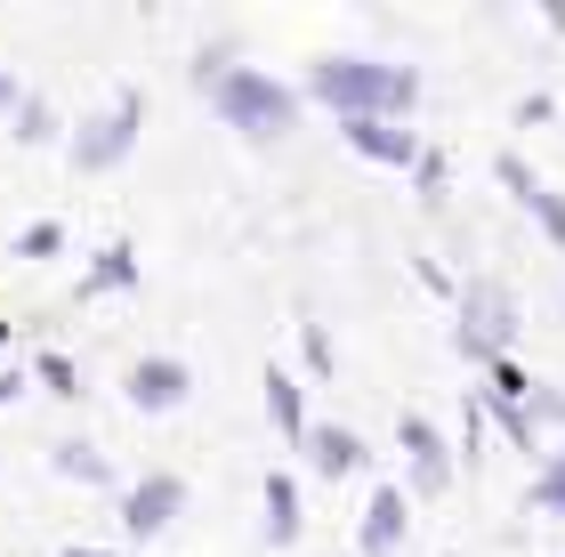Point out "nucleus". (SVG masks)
I'll return each instance as SVG.
<instances>
[{"label":"nucleus","instance_id":"24","mask_svg":"<svg viewBox=\"0 0 565 557\" xmlns=\"http://www.w3.org/2000/svg\"><path fill=\"white\" fill-rule=\"evenodd\" d=\"M533 420H565V388H550V379H533Z\"/></svg>","mask_w":565,"mask_h":557},{"label":"nucleus","instance_id":"12","mask_svg":"<svg viewBox=\"0 0 565 557\" xmlns=\"http://www.w3.org/2000/svg\"><path fill=\"white\" fill-rule=\"evenodd\" d=\"M267 542H275V549L299 542V485H291L282 469H267Z\"/></svg>","mask_w":565,"mask_h":557},{"label":"nucleus","instance_id":"11","mask_svg":"<svg viewBox=\"0 0 565 557\" xmlns=\"http://www.w3.org/2000/svg\"><path fill=\"white\" fill-rule=\"evenodd\" d=\"M267 420H275V437L282 444H307V428H316V420H307V404H299V379L291 372H267Z\"/></svg>","mask_w":565,"mask_h":557},{"label":"nucleus","instance_id":"22","mask_svg":"<svg viewBox=\"0 0 565 557\" xmlns=\"http://www.w3.org/2000/svg\"><path fill=\"white\" fill-rule=\"evenodd\" d=\"M460 461H484V396H469V404H460Z\"/></svg>","mask_w":565,"mask_h":557},{"label":"nucleus","instance_id":"21","mask_svg":"<svg viewBox=\"0 0 565 557\" xmlns=\"http://www.w3.org/2000/svg\"><path fill=\"white\" fill-rule=\"evenodd\" d=\"M525 211H533V226H542V235L565 250V194H557V186H542V194L525 202Z\"/></svg>","mask_w":565,"mask_h":557},{"label":"nucleus","instance_id":"10","mask_svg":"<svg viewBox=\"0 0 565 557\" xmlns=\"http://www.w3.org/2000/svg\"><path fill=\"white\" fill-rule=\"evenodd\" d=\"M307 469H316V476H355V469H364L372 461V452H364V437H355V428H340V420H323V428H307Z\"/></svg>","mask_w":565,"mask_h":557},{"label":"nucleus","instance_id":"28","mask_svg":"<svg viewBox=\"0 0 565 557\" xmlns=\"http://www.w3.org/2000/svg\"><path fill=\"white\" fill-rule=\"evenodd\" d=\"M57 557H114V549H57Z\"/></svg>","mask_w":565,"mask_h":557},{"label":"nucleus","instance_id":"20","mask_svg":"<svg viewBox=\"0 0 565 557\" xmlns=\"http://www.w3.org/2000/svg\"><path fill=\"white\" fill-rule=\"evenodd\" d=\"M445 179H452V162L436 154V146H420V162H413V186H420V202H445Z\"/></svg>","mask_w":565,"mask_h":557},{"label":"nucleus","instance_id":"18","mask_svg":"<svg viewBox=\"0 0 565 557\" xmlns=\"http://www.w3.org/2000/svg\"><path fill=\"white\" fill-rule=\"evenodd\" d=\"M57 250H65V226H57V218H33V226L17 235V259H57Z\"/></svg>","mask_w":565,"mask_h":557},{"label":"nucleus","instance_id":"8","mask_svg":"<svg viewBox=\"0 0 565 557\" xmlns=\"http://www.w3.org/2000/svg\"><path fill=\"white\" fill-rule=\"evenodd\" d=\"M121 388H130L138 413H178V404H186V388H194V372L178 364V356H138Z\"/></svg>","mask_w":565,"mask_h":557},{"label":"nucleus","instance_id":"4","mask_svg":"<svg viewBox=\"0 0 565 557\" xmlns=\"http://www.w3.org/2000/svg\"><path fill=\"white\" fill-rule=\"evenodd\" d=\"M138 121H146V97L121 89L106 114H89L82 130H73V170H114V162L138 146Z\"/></svg>","mask_w":565,"mask_h":557},{"label":"nucleus","instance_id":"27","mask_svg":"<svg viewBox=\"0 0 565 557\" xmlns=\"http://www.w3.org/2000/svg\"><path fill=\"white\" fill-rule=\"evenodd\" d=\"M24 106V97H17V82H9V73H0V114H17Z\"/></svg>","mask_w":565,"mask_h":557},{"label":"nucleus","instance_id":"15","mask_svg":"<svg viewBox=\"0 0 565 557\" xmlns=\"http://www.w3.org/2000/svg\"><path fill=\"white\" fill-rule=\"evenodd\" d=\"M525 510H542V517H565V452H550V461L533 469V485H525Z\"/></svg>","mask_w":565,"mask_h":557},{"label":"nucleus","instance_id":"3","mask_svg":"<svg viewBox=\"0 0 565 557\" xmlns=\"http://www.w3.org/2000/svg\"><path fill=\"white\" fill-rule=\"evenodd\" d=\"M509 340H518V291L493 283V275H469L460 283V323H452V347L469 356L477 372H493L509 356Z\"/></svg>","mask_w":565,"mask_h":557},{"label":"nucleus","instance_id":"1","mask_svg":"<svg viewBox=\"0 0 565 557\" xmlns=\"http://www.w3.org/2000/svg\"><path fill=\"white\" fill-rule=\"evenodd\" d=\"M307 97H323L340 121H404L420 106V73L380 65V57H316L307 65Z\"/></svg>","mask_w":565,"mask_h":557},{"label":"nucleus","instance_id":"2","mask_svg":"<svg viewBox=\"0 0 565 557\" xmlns=\"http://www.w3.org/2000/svg\"><path fill=\"white\" fill-rule=\"evenodd\" d=\"M202 89H211V106L235 121L243 138H259V146H275V138L299 121V89L275 82V73H259V65H218Z\"/></svg>","mask_w":565,"mask_h":557},{"label":"nucleus","instance_id":"6","mask_svg":"<svg viewBox=\"0 0 565 557\" xmlns=\"http://www.w3.org/2000/svg\"><path fill=\"white\" fill-rule=\"evenodd\" d=\"M178 510H186V476H170V469H153V476H138V485L121 493V525H130V542L170 534Z\"/></svg>","mask_w":565,"mask_h":557},{"label":"nucleus","instance_id":"25","mask_svg":"<svg viewBox=\"0 0 565 557\" xmlns=\"http://www.w3.org/2000/svg\"><path fill=\"white\" fill-rule=\"evenodd\" d=\"M550 114H557L550 89H525V97H518V130H533V121H550Z\"/></svg>","mask_w":565,"mask_h":557},{"label":"nucleus","instance_id":"29","mask_svg":"<svg viewBox=\"0 0 565 557\" xmlns=\"http://www.w3.org/2000/svg\"><path fill=\"white\" fill-rule=\"evenodd\" d=\"M0 340H9V323H0Z\"/></svg>","mask_w":565,"mask_h":557},{"label":"nucleus","instance_id":"5","mask_svg":"<svg viewBox=\"0 0 565 557\" xmlns=\"http://www.w3.org/2000/svg\"><path fill=\"white\" fill-rule=\"evenodd\" d=\"M396 444H404V469H413V501H436L452 485V444L436 437L428 413H404L396 420Z\"/></svg>","mask_w":565,"mask_h":557},{"label":"nucleus","instance_id":"23","mask_svg":"<svg viewBox=\"0 0 565 557\" xmlns=\"http://www.w3.org/2000/svg\"><path fill=\"white\" fill-rule=\"evenodd\" d=\"M17 138H24V146H41V138H57V114H49V106H41V97H24V106H17Z\"/></svg>","mask_w":565,"mask_h":557},{"label":"nucleus","instance_id":"26","mask_svg":"<svg viewBox=\"0 0 565 557\" xmlns=\"http://www.w3.org/2000/svg\"><path fill=\"white\" fill-rule=\"evenodd\" d=\"M9 396H24V372H9V364H0V404H9Z\"/></svg>","mask_w":565,"mask_h":557},{"label":"nucleus","instance_id":"9","mask_svg":"<svg viewBox=\"0 0 565 557\" xmlns=\"http://www.w3.org/2000/svg\"><path fill=\"white\" fill-rule=\"evenodd\" d=\"M340 138H348L364 162H388V170H413V162H420V138L404 130V121H340Z\"/></svg>","mask_w":565,"mask_h":557},{"label":"nucleus","instance_id":"16","mask_svg":"<svg viewBox=\"0 0 565 557\" xmlns=\"http://www.w3.org/2000/svg\"><path fill=\"white\" fill-rule=\"evenodd\" d=\"M493 179L509 186V202H533V194H542V179H533V162H525V154H509V146L493 154Z\"/></svg>","mask_w":565,"mask_h":557},{"label":"nucleus","instance_id":"14","mask_svg":"<svg viewBox=\"0 0 565 557\" xmlns=\"http://www.w3.org/2000/svg\"><path fill=\"white\" fill-rule=\"evenodd\" d=\"M49 461H57V476H73V485H114V461H106L97 444H82V437H73V444H57Z\"/></svg>","mask_w":565,"mask_h":557},{"label":"nucleus","instance_id":"7","mask_svg":"<svg viewBox=\"0 0 565 557\" xmlns=\"http://www.w3.org/2000/svg\"><path fill=\"white\" fill-rule=\"evenodd\" d=\"M404 534H413V493H404V485H372L364 525H355V549H364V557H396Z\"/></svg>","mask_w":565,"mask_h":557},{"label":"nucleus","instance_id":"17","mask_svg":"<svg viewBox=\"0 0 565 557\" xmlns=\"http://www.w3.org/2000/svg\"><path fill=\"white\" fill-rule=\"evenodd\" d=\"M299 356H307V372H316V379H331V372H340V347H331V332H323V323H299Z\"/></svg>","mask_w":565,"mask_h":557},{"label":"nucleus","instance_id":"19","mask_svg":"<svg viewBox=\"0 0 565 557\" xmlns=\"http://www.w3.org/2000/svg\"><path fill=\"white\" fill-rule=\"evenodd\" d=\"M33 379H41L49 396H82V372H73V356H57V347H49V356L33 364Z\"/></svg>","mask_w":565,"mask_h":557},{"label":"nucleus","instance_id":"13","mask_svg":"<svg viewBox=\"0 0 565 557\" xmlns=\"http://www.w3.org/2000/svg\"><path fill=\"white\" fill-rule=\"evenodd\" d=\"M138 283V250L130 243H106L97 250V267L82 275V299H97V291H130Z\"/></svg>","mask_w":565,"mask_h":557}]
</instances>
